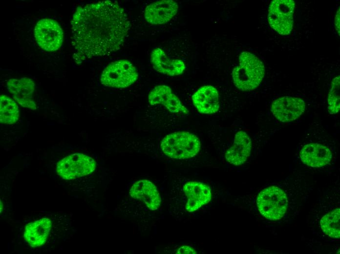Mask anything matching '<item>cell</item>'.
<instances>
[{
	"label": "cell",
	"mask_w": 340,
	"mask_h": 254,
	"mask_svg": "<svg viewBox=\"0 0 340 254\" xmlns=\"http://www.w3.org/2000/svg\"><path fill=\"white\" fill-rule=\"evenodd\" d=\"M0 109L1 123L12 124L19 119V107L16 103L10 97L6 95H0Z\"/></svg>",
	"instance_id": "44dd1931"
},
{
	"label": "cell",
	"mask_w": 340,
	"mask_h": 254,
	"mask_svg": "<svg viewBox=\"0 0 340 254\" xmlns=\"http://www.w3.org/2000/svg\"><path fill=\"white\" fill-rule=\"evenodd\" d=\"M129 193L131 197L144 203L150 210H156L160 206L159 193L155 185L149 180L142 179L135 182Z\"/></svg>",
	"instance_id": "e0dca14e"
},
{
	"label": "cell",
	"mask_w": 340,
	"mask_h": 254,
	"mask_svg": "<svg viewBox=\"0 0 340 254\" xmlns=\"http://www.w3.org/2000/svg\"><path fill=\"white\" fill-rule=\"evenodd\" d=\"M96 168V162L91 157L77 153L68 155L60 161L57 172L62 178L71 180L91 173Z\"/></svg>",
	"instance_id": "ba28073f"
},
{
	"label": "cell",
	"mask_w": 340,
	"mask_h": 254,
	"mask_svg": "<svg viewBox=\"0 0 340 254\" xmlns=\"http://www.w3.org/2000/svg\"><path fill=\"white\" fill-rule=\"evenodd\" d=\"M177 254H196L195 250L188 246H183L179 248L176 252Z\"/></svg>",
	"instance_id": "603a6c76"
},
{
	"label": "cell",
	"mask_w": 340,
	"mask_h": 254,
	"mask_svg": "<svg viewBox=\"0 0 340 254\" xmlns=\"http://www.w3.org/2000/svg\"><path fill=\"white\" fill-rule=\"evenodd\" d=\"M295 3L293 0H274L269 7L270 25L282 35L289 34L293 29Z\"/></svg>",
	"instance_id": "52a82bcc"
},
{
	"label": "cell",
	"mask_w": 340,
	"mask_h": 254,
	"mask_svg": "<svg viewBox=\"0 0 340 254\" xmlns=\"http://www.w3.org/2000/svg\"><path fill=\"white\" fill-rule=\"evenodd\" d=\"M49 218L43 217L28 223L25 228L24 238L32 247H39L46 241L51 228Z\"/></svg>",
	"instance_id": "ffe728a7"
},
{
	"label": "cell",
	"mask_w": 340,
	"mask_h": 254,
	"mask_svg": "<svg viewBox=\"0 0 340 254\" xmlns=\"http://www.w3.org/2000/svg\"><path fill=\"white\" fill-rule=\"evenodd\" d=\"M183 191L186 198V210L193 212L209 202L212 194L210 187L204 183L190 181L185 184Z\"/></svg>",
	"instance_id": "2e32d148"
},
{
	"label": "cell",
	"mask_w": 340,
	"mask_h": 254,
	"mask_svg": "<svg viewBox=\"0 0 340 254\" xmlns=\"http://www.w3.org/2000/svg\"><path fill=\"white\" fill-rule=\"evenodd\" d=\"M34 34L39 46L47 51H55L62 45L63 31L59 24L51 19H43L36 24Z\"/></svg>",
	"instance_id": "9c48e42d"
},
{
	"label": "cell",
	"mask_w": 340,
	"mask_h": 254,
	"mask_svg": "<svg viewBox=\"0 0 340 254\" xmlns=\"http://www.w3.org/2000/svg\"><path fill=\"white\" fill-rule=\"evenodd\" d=\"M178 4L172 0H161L149 4L146 8L144 16L151 24H162L170 21L176 14Z\"/></svg>",
	"instance_id": "5bb4252c"
},
{
	"label": "cell",
	"mask_w": 340,
	"mask_h": 254,
	"mask_svg": "<svg viewBox=\"0 0 340 254\" xmlns=\"http://www.w3.org/2000/svg\"><path fill=\"white\" fill-rule=\"evenodd\" d=\"M138 77V71L133 64L121 60L109 64L103 71L100 81L105 86L120 88L131 85Z\"/></svg>",
	"instance_id": "8992f818"
},
{
	"label": "cell",
	"mask_w": 340,
	"mask_h": 254,
	"mask_svg": "<svg viewBox=\"0 0 340 254\" xmlns=\"http://www.w3.org/2000/svg\"><path fill=\"white\" fill-rule=\"evenodd\" d=\"M8 90L13 98L20 105L32 110H36L37 106L33 99L35 84L29 78L9 79L7 82Z\"/></svg>",
	"instance_id": "4fadbf2b"
},
{
	"label": "cell",
	"mask_w": 340,
	"mask_h": 254,
	"mask_svg": "<svg viewBox=\"0 0 340 254\" xmlns=\"http://www.w3.org/2000/svg\"><path fill=\"white\" fill-rule=\"evenodd\" d=\"M252 147V140L248 134L244 131H238L234 135L232 145L225 153V159L232 165H241L250 156Z\"/></svg>",
	"instance_id": "9a60e30c"
},
{
	"label": "cell",
	"mask_w": 340,
	"mask_h": 254,
	"mask_svg": "<svg viewBox=\"0 0 340 254\" xmlns=\"http://www.w3.org/2000/svg\"><path fill=\"white\" fill-rule=\"evenodd\" d=\"M299 157L306 166L311 168H321L331 162L333 153L328 147L318 143L304 145L300 149Z\"/></svg>",
	"instance_id": "7c38bea8"
},
{
	"label": "cell",
	"mask_w": 340,
	"mask_h": 254,
	"mask_svg": "<svg viewBox=\"0 0 340 254\" xmlns=\"http://www.w3.org/2000/svg\"><path fill=\"white\" fill-rule=\"evenodd\" d=\"M340 77H335L331 83L328 93L327 104L328 111L331 114L337 113L340 109Z\"/></svg>",
	"instance_id": "7402d4cb"
},
{
	"label": "cell",
	"mask_w": 340,
	"mask_h": 254,
	"mask_svg": "<svg viewBox=\"0 0 340 254\" xmlns=\"http://www.w3.org/2000/svg\"><path fill=\"white\" fill-rule=\"evenodd\" d=\"M340 8L337 12L335 17V29L337 30L339 35H340Z\"/></svg>",
	"instance_id": "cb8c5ba5"
},
{
	"label": "cell",
	"mask_w": 340,
	"mask_h": 254,
	"mask_svg": "<svg viewBox=\"0 0 340 254\" xmlns=\"http://www.w3.org/2000/svg\"><path fill=\"white\" fill-rule=\"evenodd\" d=\"M150 61L156 71L168 76L179 75L183 73L186 68L185 64L182 60L170 59L160 48L152 50Z\"/></svg>",
	"instance_id": "d6986e66"
},
{
	"label": "cell",
	"mask_w": 340,
	"mask_h": 254,
	"mask_svg": "<svg viewBox=\"0 0 340 254\" xmlns=\"http://www.w3.org/2000/svg\"><path fill=\"white\" fill-rule=\"evenodd\" d=\"M149 103L152 106L160 105L170 112L175 114H189V110L180 100L172 92L171 88L164 85L155 86L148 96Z\"/></svg>",
	"instance_id": "8fae6325"
},
{
	"label": "cell",
	"mask_w": 340,
	"mask_h": 254,
	"mask_svg": "<svg viewBox=\"0 0 340 254\" xmlns=\"http://www.w3.org/2000/svg\"><path fill=\"white\" fill-rule=\"evenodd\" d=\"M160 147L168 157L176 159L190 158L196 155L201 148L198 137L188 131H176L165 136Z\"/></svg>",
	"instance_id": "5b68a950"
},
{
	"label": "cell",
	"mask_w": 340,
	"mask_h": 254,
	"mask_svg": "<svg viewBox=\"0 0 340 254\" xmlns=\"http://www.w3.org/2000/svg\"><path fill=\"white\" fill-rule=\"evenodd\" d=\"M305 108L304 101L298 97L284 96L275 100L272 104L271 110L278 121L289 122L299 118Z\"/></svg>",
	"instance_id": "30bf717a"
},
{
	"label": "cell",
	"mask_w": 340,
	"mask_h": 254,
	"mask_svg": "<svg viewBox=\"0 0 340 254\" xmlns=\"http://www.w3.org/2000/svg\"><path fill=\"white\" fill-rule=\"evenodd\" d=\"M71 24L72 43L80 60L106 56L117 51L130 28L124 10L111 0L77 7Z\"/></svg>",
	"instance_id": "6da1fadb"
},
{
	"label": "cell",
	"mask_w": 340,
	"mask_h": 254,
	"mask_svg": "<svg viewBox=\"0 0 340 254\" xmlns=\"http://www.w3.org/2000/svg\"><path fill=\"white\" fill-rule=\"evenodd\" d=\"M340 201L339 189L322 190L307 215L313 234L328 242L340 240Z\"/></svg>",
	"instance_id": "3957f363"
},
{
	"label": "cell",
	"mask_w": 340,
	"mask_h": 254,
	"mask_svg": "<svg viewBox=\"0 0 340 254\" xmlns=\"http://www.w3.org/2000/svg\"><path fill=\"white\" fill-rule=\"evenodd\" d=\"M192 102L198 111L204 114H214L220 107L218 91L211 85L199 87L192 95Z\"/></svg>",
	"instance_id": "ac0fdd59"
},
{
	"label": "cell",
	"mask_w": 340,
	"mask_h": 254,
	"mask_svg": "<svg viewBox=\"0 0 340 254\" xmlns=\"http://www.w3.org/2000/svg\"><path fill=\"white\" fill-rule=\"evenodd\" d=\"M312 190L300 182L271 183L256 193L255 208L270 228L285 226L299 215Z\"/></svg>",
	"instance_id": "7a4b0ae2"
},
{
	"label": "cell",
	"mask_w": 340,
	"mask_h": 254,
	"mask_svg": "<svg viewBox=\"0 0 340 254\" xmlns=\"http://www.w3.org/2000/svg\"><path fill=\"white\" fill-rule=\"evenodd\" d=\"M235 86L243 91H250L257 87L265 75L262 62L254 54L242 52L239 57V64L232 71Z\"/></svg>",
	"instance_id": "277c9868"
}]
</instances>
